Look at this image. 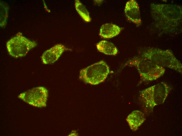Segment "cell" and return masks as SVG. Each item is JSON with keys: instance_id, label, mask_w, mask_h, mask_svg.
Returning a JSON list of instances; mask_svg holds the SVG:
<instances>
[{"instance_id": "cell-1", "label": "cell", "mask_w": 182, "mask_h": 136, "mask_svg": "<svg viewBox=\"0 0 182 136\" xmlns=\"http://www.w3.org/2000/svg\"><path fill=\"white\" fill-rule=\"evenodd\" d=\"M152 17L156 26L164 32H173L180 25L182 8L177 5L151 4Z\"/></svg>"}, {"instance_id": "cell-2", "label": "cell", "mask_w": 182, "mask_h": 136, "mask_svg": "<svg viewBox=\"0 0 182 136\" xmlns=\"http://www.w3.org/2000/svg\"><path fill=\"white\" fill-rule=\"evenodd\" d=\"M140 56L160 66L173 69L182 74V64L170 50L146 48L141 51Z\"/></svg>"}, {"instance_id": "cell-3", "label": "cell", "mask_w": 182, "mask_h": 136, "mask_svg": "<svg viewBox=\"0 0 182 136\" xmlns=\"http://www.w3.org/2000/svg\"><path fill=\"white\" fill-rule=\"evenodd\" d=\"M134 67L137 69L141 81L146 82L156 80L163 76L165 69L153 62L141 56H135L127 61L124 66Z\"/></svg>"}, {"instance_id": "cell-4", "label": "cell", "mask_w": 182, "mask_h": 136, "mask_svg": "<svg viewBox=\"0 0 182 136\" xmlns=\"http://www.w3.org/2000/svg\"><path fill=\"white\" fill-rule=\"evenodd\" d=\"M170 90L168 84L162 82L141 91L140 99L145 110L151 112L155 106L164 103Z\"/></svg>"}, {"instance_id": "cell-5", "label": "cell", "mask_w": 182, "mask_h": 136, "mask_svg": "<svg viewBox=\"0 0 182 136\" xmlns=\"http://www.w3.org/2000/svg\"><path fill=\"white\" fill-rule=\"evenodd\" d=\"M109 73L108 65L101 60L81 69L79 78L86 83L96 85L104 81Z\"/></svg>"}, {"instance_id": "cell-6", "label": "cell", "mask_w": 182, "mask_h": 136, "mask_svg": "<svg viewBox=\"0 0 182 136\" xmlns=\"http://www.w3.org/2000/svg\"><path fill=\"white\" fill-rule=\"evenodd\" d=\"M6 45L9 55L15 58H18L25 56L30 50L37 46V43L19 32L8 40Z\"/></svg>"}, {"instance_id": "cell-7", "label": "cell", "mask_w": 182, "mask_h": 136, "mask_svg": "<svg viewBox=\"0 0 182 136\" xmlns=\"http://www.w3.org/2000/svg\"><path fill=\"white\" fill-rule=\"evenodd\" d=\"M48 95V91L46 88L39 87L21 93L18 97L30 105L42 108L46 106Z\"/></svg>"}, {"instance_id": "cell-8", "label": "cell", "mask_w": 182, "mask_h": 136, "mask_svg": "<svg viewBox=\"0 0 182 136\" xmlns=\"http://www.w3.org/2000/svg\"><path fill=\"white\" fill-rule=\"evenodd\" d=\"M124 12L129 21L135 24L137 27L141 25L142 21L139 7L136 1H128L126 4Z\"/></svg>"}, {"instance_id": "cell-9", "label": "cell", "mask_w": 182, "mask_h": 136, "mask_svg": "<svg viewBox=\"0 0 182 136\" xmlns=\"http://www.w3.org/2000/svg\"><path fill=\"white\" fill-rule=\"evenodd\" d=\"M65 47L60 44H57L47 50L43 54L41 60L44 64L52 63L56 61L65 50Z\"/></svg>"}, {"instance_id": "cell-10", "label": "cell", "mask_w": 182, "mask_h": 136, "mask_svg": "<svg viewBox=\"0 0 182 136\" xmlns=\"http://www.w3.org/2000/svg\"><path fill=\"white\" fill-rule=\"evenodd\" d=\"M146 120L144 114L139 110L133 111L127 116L126 121L131 130L135 131Z\"/></svg>"}, {"instance_id": "cell-11", "label": "cell", "mask_w": 182, "mask_h": 136, "mask_svg": "<svg viewBox=\"0 0 182 136\" xmlns=\"http://www.w3.org/2000/svg\"><path fill=\"white\" fill-rule=\"evenodd\" d=\"M122 28L118 26L111 23H106L101 27L99 35L104 38H110L118 35Z\"/></svg>"}, {"instance_id": "cell-12", "label": "cell", "mask_w": 182, "mask_h": 136, "mask_svg": "<svg viewBox=\"0 0 182 136\" xmlns=\"http://www.w3.org/2000/svg\"><path fill=\"white\" fill-rule=\"evenodd\" d=\"M96 47L99 52L105 54L115 55L118 53V49L115 45L106 40L99 42L96 44Z\"/></svg>"}, {"instance_id": "cell-13", "label": "cell", "mask_w": 182, "mask_h": 136, "mask_svg": "<svg viewBox=\"0 0 182 136\" xmlns=\"http://www.w3.org/2000/svg\"><path fill=\"white\" fill-rule=\"evenodd\" d=\"M75 6L76 10L85 21L87 22L91 21V19L88 10L79 1H75Z\"/></svg>"}, {"instance_id": "cell-14", "label": "cell", "mask_w": 182, "mask_h": 136, "mask_svg": "<svg viewBox=\"0 0 182 136\" xmlns=\"http://www.w3.org/2000/svg\"><path fill=\"white\" fill-rule=\"evenodd\" d=\"M0 26L3 27L7 24L8 15V7L7 4L3 1H0Z\"/></svg>"}]
</instances>
